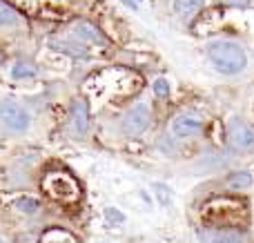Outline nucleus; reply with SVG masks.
Wrapping results in <instances>:
<instances>
[{"instance_id":"obj_1","label":"nucleus","mask_w":254,"mask_h":243,"mask_svg":"<svg viewBox=\"0 0 254 243\" xmlns=\"http://www.w3.org/2000/svg\"><path fill=\"white\" fill-rule=\"evenodd\" d=\"M207 58L212 61L216 71L225 76H237L248 67V56L241 45L230 40H214L207 45Z\"/></svg>"},{"instance_id":"obj_2","label":"nucleus","mask_w":254,"mask_h":243,"mask_svg":"<svg viewBox=\"0 0 254 243\" xmlns=\"http://www.w3.org/2000/svg\"><path fill=\"white\" fill-rule=\"evenodd\" d=\"M243 217L246 208L237 199H214L203 208V223H207V228H234Z\"/></svg>"},{"instance_id":"obj_3","label":"nucleus","mask_w":254,"mask_h":243,"mask_svg":"<svg viewBox=\"0 0 254 243\" xmlns=\"http://www.w3.org/2000/svg\"><path fill=\"white\" fill-rule=\"evenodd\" d=\"M43 190L47 192L52 199L63 201V203H74L80 196V187L76 183V179L69 172H63V170H54L47 172L43 179Z\"/></svg>"},{"instance_id":"obj_4","label":"nucleus","mask_w":254,"mask_h":243,"mask_svg":"<svg viewBox=\"0 0 254 243\" xmlns=\"http://www.w3.org/2000/svg\"><path fill=\"white\" fill-rule=\"evenodd\" d=\"M0 123L4 127H9L11 132H25L29 127V114L13 98H4L0 103Z\"/></svg>"},{"instance_id":"obj_5","label":"nucleus","mask_w":254,"mask_h":243,"mask_svg":"<svg viewBox=\"0 0 254 243\" xmlns=\"http://www.w3.org/2000/svg\"><path fill=\"white\" fill-rule=\"evenodd\" d=\"M149 116L152 114H149V107L145 105V103H134V105L127 110V114L123 119L125 134H129V136H138V134H143L149 125Z\"/></svg>"},{"instance_id":"obj_6","label":"nucleus","mask_w":254,"mask_h":243,"mask_svg":"<svg viewBox=\"0 0 254 243\" xmlns=\"http://www.w3.org/2000/svg\"><path fill=\"white\" fill-rule=\"evenodd\" d=\"M228 138H230V145H232L234 150H250V147H254V129L241 119L230 121Z\"/></svg>"},{"instance_id":"obj_7","label":"nucleus","mask_w":254,"mask_h":243,"mask_svg":"<svg viewBox=\"0 0 254 243\" xmlns=\"http://www.w3.org/2000/svg\"><path fill=\"white\" fill-rule=\"evenodd\" d=\"M203 243H246V235L234 228H205L201 230Z\"/></svg>"},{"instance_id":"obj_8","label":"nucleus","mask_w":254,"mask_h":243,"mask_svg":"<svg viewBox=\"0 0 254 243\" xmlns=\"http://www.w3.org/2000/svg\"><path fill=\"white\" fill-rule=\"evenodd\" d=\"M201 121L196 119V116H179V119H174V123H172V132L176 134L179 138H188V136H194V134L201 132Z\"/></svg>"},{"instance_id":"obj_9","label":"nucleus","mask_w":254,"mask_h":243,"mask_svg":"<svg viewBox=\"0 0 254 243\" xmlns=\"http://www.w3.org/2000/svg\"><path fill=\"white\" fill-rule=\"evenodd\" d=\"M76 34H78V38L87 40V43L101 45V47H105V45H107V38L101 34V29H98V27L92 25V22H78V25H76Z\"/></svg>"},{"instance_id":"obj_10","label":"nucleus","mask_w":254,"mask_h":243,"mask_svg":"<svg viewBox=\"0 0 254 243\" xmlns=\"http://www.w3.org/2000/svg\"><path fill=\"white\" fill-rule=\"evenodd\" d=\"M71 119H74V129L78 134H85L89 127V119H87V105L83 101H76L71 107Z\"/></svg>"},{"instance_id":"obj_11","label":"nucleus","mask_w":254,"mask_h":243,"mask_svg":"<svg viewBox=\"0 0 254 243\" xmlns=\"http://www.w3.org/2000/svg\"><path fill=\"white\" fill-rule=\"evenodd\" d=\"M174 9L181 18H192L203 9V0H174Z\"/></svg>"},{"instance_id":"obj_12","label":"nucleus","mask_w":254,"mask_h":243,"mask_svg":"<svg viewBox=\"0 0 254 243\" xmlns=\"http://www.w3.org/2000/svg\"><path fill=\"white\" fill-rule=\"evenodd\" d=\"M40 243H78L76 237L67 230H61V228H54V230H47L43 235Z\"/></svg>"},{"instance_id":"obj_13","label":"nucleus","mask_w":254,"mask_h":243,"mask_svg":"<svg viewBox=\"0 0 254 243\" xmlns=\"http://www.w3.org/2000/svg\"><path fill=\"white\" fill-rule=\"evenodd\" d=\"M36 71L38 69H36L31 62H16V65L11 67V78L13 80H27V78H34Z\"/></svg>"},{"instance_id":"obj_14","label":"nucleus","mask_w":254,"mask_h":243,"mask_svg":"<svg viewBox=\"0 0 254 243\" xmlns=\"http://www.w3.org/2000/svg\"><path fill=\"white\" fill-rule=\"evenodd\" d=\"M252 185V174L250 172H234L228 177V187L232 190H246Z\"/></svg>"},{"instance_id":"obj_15","label":"nucleus","mask_w":254,"mask_h":243,"mask_svg":"<svg viewBox=\"0 0 254 243\" xmlns=\"http://www.w3.org/2000/svg\"><path fill=\"white\" fill-rule=\"evenodd\" d=\"M18 22V13H16V9H11L7 2H2L0 0V25H16Z\"/></svg>"},{"instance_id":"obj_16","label":"nucleus","mask_w":254,"mask_h":243,"mask_svg":"<svg viewBox=\"0 0 254 243\" xmlns=\"http://www.w3.org/2000/svg\"><path fill=\"white\" fill-rule=\"evenodd\" d=\"M16 208L20 210V212L34 214V212H38L40 203H38V199H31V196H22V199H18V201H16Z\"/></svg>"},{"instance_id":"obj_17","label":"nucleus","mask_w":254,"mask_h":243,"mask_svg":"<svg viewBox=\"0 0 254 243\" xmlns=\"http://www.w3.org/2000/svg\"><path fill=\"white\" fill-rule=\"evenodd\" d=\"M154 92H156L161 98L170 96V80H165V78H158V80H154Z\"/></svg>"},{"instance_id":"obj_18","label":"nucleus","mask_w":254,"mask_h":243,"mask_svg":"<svg viewBox=\"0 0 254 243\" xmlns=\"http://www.w3.org/2000/svg\"><path fill=\"white\" fill-rule=\"evenodd\" d=\"M154 192L158 194V199H161V203H163V205H170V201H172V192H167L163 183H156V185H154Z\"/></svg>"},{"instance_id":"obj_19","label":"nucleus","mask_w":254,"mask_h":243,"mask_svg":"<svg viewBox=\"0 0 254 243\" xmlns=\"http://www.w3.org/2000/svg\"><path fill=\"white\" fill-rule=\"evenodd\" d=\"M105 217L110 219L112 223H125V214L121 210H114V208H107L105 210Z\"/></svg>"},{"instance_id":"obj_20","label":"nucleus","mask_w":254,"mask_h":243,"mask_svg":"<svg viewBox=\"0 0 254 243\" xmlns=\"http://www.w3.org/2000/svg\"><path fill=\"white\" fill-rule=\"evenodd\" d=\"M219 2L228 4V7H250L252 0H219Z\"/></svg>"},{"instance_id":"obj_21","label":"nucleus","mask_w":254,"mask_h":243,"mask_svg":"<svg viewBox=\"0 0 254 243\" xmlns=\"http://www.w3.org/2000/svg\"><path fill=\"white\" fill-rule=\"evenodd\" d=\"M123 2L127 4V7H131V9H136V2H134V0H123Z\"/></svg>"}]
</instances>
